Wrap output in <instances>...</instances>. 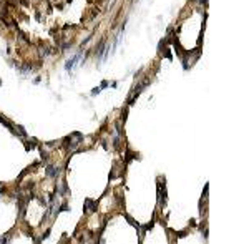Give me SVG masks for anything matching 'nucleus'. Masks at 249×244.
Returning <instances> with one entry per match:
<instances>
[{"label":"nucleus","instance_id":"obj_4","mask_svg":"<svg viewBox=\"0 0 249 244\" xmlns=\"http://www.w3.org/2000/svg\"><path fill=\"white\" fill-rule=\"evenodd\" d=\"M0 123H2V125H5V126H7V128H9V130H10V131H14V133H15V128H14V125H12V123H10V121H9V120H7V118H3V116H0Z\"/></svg>","mask_w":249,"mask_h":244},{"label":"nucleus","instance_id":"obj_2","mask_svg":"<svg viewBox=\"0 0 249 244\" xmlns=\"http://www.w3.org/2000/svg\"><path fill=\"white\" fill-rule=\"evenodd\" d=\"M85 208H87V213H93L96 209V203H93L91 199H87L85 201Z\"/></svg>","mask_w":249,"mask_h":244},{"label":"nucleus","instance_id":"obj_1","mask_svg":"<svg viewBox=\"0 0 249 244\" xmlns=\"http://www.w3.org/2000/svg\"><path fill=\"white\" fill-rule=\"evenodd\" d=\"M80 55H81V53H76L75 56H72V58H70V60H68V62H67V65H65V68H67L68 72H72V70H73V67H75V63L78 62V60H80Z\"/></svg>","mask_w":249,"mask_h":244},{"label":"nucleus","instance_id":"obj_8","mask_svg":"<svg viewBox=\"0 0 249 244\" xmlns=\"http://www.w3.org/2000/svg\"><path fill=\"white\" fill-rule=\"evenodd\" d=\"M33 146H35L33 143H28V145H27V149H32V148H33Z\"/></svg>","mask_w":249,"mask_h":244},{"label":"nucleus","instance_id":"obj_5","mask_svg":"<svg viewBox=\"0 0 249 244\" xmlns=\"http://www.w3.org/2000/svg\"><path fill=\"white\" fill-rule=\"evenodd\" d=\"M73 138H76V140H83V136H81V133H73ZM76 146H78V143H72V145H68V149H75Z\"/></svg>","mask_w":249,"mask_h":244},{"label":"nucleus","instance_id":"obj_6","mask_svg":"<svg viewBox=\"0 0 249 244\" xmlns=\"http://www.w3.org/2000/svg\"><path fill=\"white\" fill-rule=\"evenodd\" d=\"M101 91V88L100 87H96V88H93V90H91V96H95V95H98V93H100Z\"/></svg>","mask_w":249,"mask_h":244},{"label":"nucleus","instance_id":"obj_3","mask_svg":"<svg viewBox=\"0 0 249 244\" xmlns=\"http://www.w3.org/2000/svg\"><path fill=\"white\" fill-rule=\"evenodd\" d=\"M47 176H48V178H55V176H58V168L48 166V168H47Z\"/></svg>","mask_w":249,"mask_h":244},{"label":"nucleus","instance_id":"obj_7","mask_svg":"<svg viewBox=\"0 0 249 244\" xmlns=\"http://www.w3.org/2000/svg\"><path fill=\"white\" fill-rule=\"evenodd\" d=\"M108 87V81H103V83H101V87L100 88H107Z\"/></svg>","mask_w":249,"mask_h":244}]
</instances>
